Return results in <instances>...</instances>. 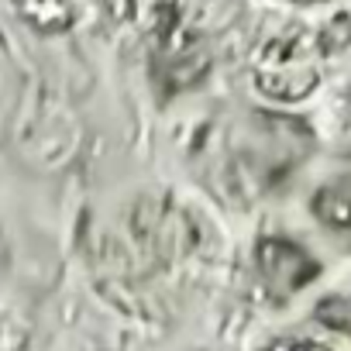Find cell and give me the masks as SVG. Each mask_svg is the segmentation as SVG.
Listing matches in <instances>:
<instances>
[{
	"label": "cell",
	"instance_id": "5b68a950",
	"mask_svg": "<svg viewBox=\"0 0 351 351\" xmlns=\"http://www.w3.org/2000/svg\"><path fill=\"white\" fill-rule=\"evenodd\" d=\"M296 4H313V0H296Z\"/></svg>",
	"mask_w": 351,
	"mask_h": 351
},
{
	"label": "cell",
	"instance_id": "6da1fadb",
	"mask_svg": "<svg viewBox=\"0 0 351 351\" xmlns=\"http://www.w3.org/2000/svg\"><path fill=\"white\" fill-rule=\"evenodd\" d=\"M320 38L324 32H303V28H286L265 38L252 62L255 86L265 97L282 100V104H296L310 97L324 76L327 45Z\"/></svg>",
	"mask_w": 351,
	"mask_h": 351
},
{
	"label": "cell",
	"instance_id": "277c9868",
	"mask_svg": "<svg viewBox=\"0 0 351 351\" xmlns=\"http://www.w3.org/2000/svg\"><path fill=\"white\" fill-rule=\"evenodd\" d=\"M262 351H337V348L320 344V341H310V337H279V341H272Z\"/></svg>",
	"mask_w": 351,
	"mask_h": 351
},
{
	"label": "cell",
	"instance_id": "7a4b0ae2",
	"mask_svg": "<svg viewBox=\"0 0 351 351\" xmlns=\"http://www.w3.org/2000/svg\"><path fill=\"white\" fill-rule=\"evenodd\" d=\"M313 217L344 245H351V180H334L313 197Z\"/></svg>",
	"mask_w": 351,
	"mask_h": 351
},
{
	"label": "cell",
	"instance_id": "3957f363",
	"mask_svg": "<svg viewBox=\"0 0 351 351\" xmlns=\"http://www.w3.org/2000/svg\"><path fill=\"white\" fill-rule=\"evenodd\" d=\"M258 262H262L269 282H276L279 272H286V286H289V289H300V286L310 279V276H300V265H313L303 248H296V245H289V241H282V238L262 245V258H258Z\"/></svg>",
	"mask_w": 351,
	"mask_h": 351
}]
</instances>
